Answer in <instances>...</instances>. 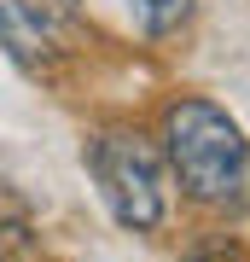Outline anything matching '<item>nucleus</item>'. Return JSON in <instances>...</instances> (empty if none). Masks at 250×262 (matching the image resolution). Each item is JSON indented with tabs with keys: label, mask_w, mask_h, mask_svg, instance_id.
<instances>
[{
	"label": "nucleus",
	"mask_w": 250,
	"mask_h": 262,
	"mask_svg": "<svg viewBox=\"0 0 250 262\" xmlns=\"http://www.w3.org/2000/svg\"><path fill=\"white\" fill-rule=\"evenodd\" d=\"M163 128H169V158H175V169H180V181H186L192 198L221 204V198L239 192V181L250 169V146H244L239 122L221 105L180 99V105H169Z\"/></svg>",
	"instance_id": "f257e3e1"
},
{
	"label": "nucleus",
	"mask_w": 250,
	"mask_h": 262,
	"mask_svg": "<svg viewBox=\"0 0 250 262\" xmlns=\"http://www.w3.org/2000/svg\"><path fill=\"white\" fill-rule=\"evenodd\" d=\"M93 175H99L105 187V204L122 227H134V233H151V227L163 222L169 198H163V158L151 140H140V134H99L87 151Z\"/></svg>",
	"instance_id": "f03ea898"
},
{
	"label": "nucleus",
	"mask_w": 250,
	"mask_h": 262,
	"mask_svg": "<svg viewBox=\"0 0 250 262\" xmlns=\"http://www.w3.org/2000/svg\"><path fill=\"white\" fill-rule=\"evenodd\" d=\"M0 47L18 58L24 70H35V64H41V53H47V35L24 18L18 6H12V0H0Z\"/></svg>",
	"instance_id": "7ed1b4c3"
},
{
	"label": "nucleus",
	"mask_w": 250,
	"mask_h": 262,
	"mask_svg": "<svg viewBox=\"0 0 250 262\" xmlns=\"http://www.w3.org/2000/svg\"><path fill=\"white\" fill-rule=\"evenodd\" d=\"M140 24H146V35H169V29L186 24V12H192V0H134Z\"/></svg>",
	"instance_id": "20e7f679"
},
{
	"label": "nucleus",
	"mask_w": 250,
	"mask_h": 262,
	"mask_svg": "<svg viewBox=\"0 0 250 262\" xmlns=\"http://www.w3.org/2000/svg\"><path fill=\"white\" fill-rule=\"evenodd\" d=\"M12 6H18L24 18L41 29V35H47V29H64V24H76V0H12Z\"/></svg>",
	"instance_id": "39448f33"
}]
</instances>
